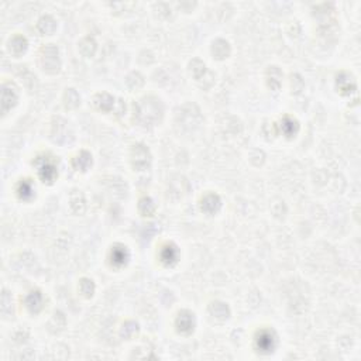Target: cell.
Masks as SVG:
<instances>
[{"mask_svg": "<svg viewBox=\"0 0 361 361\" xmlns=\"http://www.w3.org/2000/svg\"><path fill=\"white\" fill-rule=\"evenodd\" d=\"M163 102L154 96H147L134 103V117L144 126L157 124L163 119Z\"/></svg>", "mask_w": 361, "mask_h": 361, "instance_id": "6da1fadb", "label": "cell"}, {"mask_svg": "<svg viewBox=\"0 0 361 361\" xmlns=\"http://www.w3.org/2000/svg\"><path fill=\"white\" fill-rule=\"evenodd\" d=\"M40 61L41 65H42V69L54 75L57 72H60V68H61V60H60V51L58 48L55 47L54 44H47L44 47L41 48L40 51Z\"/></svg>", "mask_w": 361, "mask_h": 361, "instance_id": "7a4b0ae2", "label": "cell"}, {"mask_svg": "<svg viewBox=\"0 0 361 361\" xmlns=\"http://www.w3.org/2000/svg\"><path fill=\"white\" fill-rule=\"evenodd\" d=\"M195 108H196V105L188 103V105H184L178 110L177 122L179 124H182V127H185V129H195V127H198L199 123L202 120L199 108L195 112H192Z\"/></svg>", "mask_w": 361, "mask_h": 361, "instance_id": "3957f363", "label": "cell"}, {"mask_svg": "<svg viewBox=\"0 0 361 361\" xmlns=\"http://www.w3.org/2000/svg\"><path fill=\"white\" fill-rule=\"evenodd\" d=\"M34 165L38 168V175L44 184H53L58 177V168L51 158L38 157L34 161Z\"/></svg>", "mask_w": 361, "mask_h": 361, "instance_id": "277c9868", "label": "cell"}, {"mask_svg": "<svg viewBox=\"0 0 361 361\" xmlns=\"http://www.w3.org/2000/svg\"><path fill=\"white\" fill-rule=\"evenodd\" d=\"M131 164L134 167V170L144 171L150 167L151 164V154L150 150L144 145V144H136L131 148Z\"/></svg>", "mask_w": 361, "mask_h": 361, "instance_id": "5b68a950", "label": "cell"}, {"mask_svg": "<svg viewBox=\"0 0 361 361\" xmlns=\"http://www.w3.org/2000/svg\"><path fill=\"white\" fill-rule=\"evenodd\" d=\"M19 100V89L12 82H6L2 88V113L6 115Z\"/></svg>", "mask_w": 361, "mask_h": 361, "instance_id": "8992f818", "label": "cell"}, {"mask_svg": "<svg viewBox=\"0 0 361 361\" xmlns=\"http://www.w3.org/2000/svg\"><path fill=\"white\" fill-rule=\"evenodd\" d=\"M255 346L261 353H271L277 347V336L273 330L263 329L255 336Z\"/></svg>", "mask_w": 361, "mask_h": 361, "instance_id": "52a82bcc", "label": "cell"}, {"mask_svg": "<svg viewBox=\"0 0 361 361\" xmlns=\"http://www.w3.org/2000/svg\"><path fill=\"white\" fill-rule=\"evenodd\" d=\"M175 325H177L178 332H181V333H191L192 330H193V327H195V316L189 311H182L181 314L178 315Z\"/></svg>", "mask_w": 361, "mask_h": 361, "instance_id": "ba28073f", "label": "cell"}, {"mask_svg": "<svg viewBox=\"0 0 361 361\" xmlns=\"http://www.w3.org/2000/svg\"><path fill=\"white\" fill-rule=\"evenodd\" d=\"M129 259H130V252L126 245L116 244L113 248H112V251H110V261H112V264H113L115 267L126 266L127 261H129Z\"/></svg>", "mask_w": 361, "mask_h": 361, "instance_id": "9c48e42d", "label": "cell"}, {"mask_svg": "<svg viewBox=\"0 0 361 361\" xmlns=\"http://www.w3.org/2000/svg\"><path fill=\"white\" fill-rule=\"evenodd\" d=\"M336 85H337V88H339V90H340L343 95H351L353 92H355V89H357L354 78L350 75V74H347V72H341V74L337 75Z\"/></svg>", "mask_w": 361, "mask_h": 361, "instance_id": "30bf717a", "label": "cell"}, {"mask_svg": "<svg viewBox=\"0 0 361 361\" xmlns=\"http://www.w3.org/2000/svg\"><path fill=\"white\" fill-rule=\"evenodd\" d=\"M160 260L165 266H174L179 260V250L175 244H165L160 251Z\"/></svg>", "mask_w": 361, "mask_h": 361, "instance_id": "8fae6325", "label": "cell"}, {"mask_svg": "<svg viewBox=\"0 0 361 361\" xmlns=\"http://www.w3.org/2000/svg\"><path fill=\"white\" fill-rule=\"evenodd\" d=\"M200 208L204 213L213 215L222 208V199L219 198L216 193H208L202 200H200Z\"/></svg>", "mask_w": 361, "mask_h": 361, "instance_id": "7c38bea8", "label": "cell"}, {"mask_svg": "<svg viewBox=\"0 0 361 361\" xmlns=\"http://www.w3.org/2000/svg\"><path fill=\"white\" fill-rule=\"evenodd\" d=\"M278 129H280L281 133H282L286 138H292V137L298 133V130H299V123H298V120L292 119V117L285 116L281 120L280 124H278Z\"/></svg>", "mask_w": 361, "mask_h": 361, "instance_id": "4fadbf2b", "label": "cell"}, {"mask_svg": "<svg viewBox=\"0 0 361 361\" xmlns=\"http://www.w3.org/2000/svg\"><path fill=\"white\" fill-rule=\"evenodd\" d=\"M93 105H95L96 109L102 110V112H110V110L115 108V97L106 92L103 93H97V95L93 97Z\"/></svg>", "mask_w": 361, "mask_h": 361, "instance_id": "5bb4252c", "label": "cell"}, {"mask_svg": "<svg viewBox=\"0 0 361 361\" xmlns=\"http://www.w3.org/2000/svg\"><path fill=\"white\" fill-rule=\"evenodd\" d=\"M68 138V123L62 119H57L53 126V140L55 143H65Z\"/></svg>", "mask_w": 361, "mask_h": 361, "instance_id": "9a60e30c", "label": "cell"}, {"mask_svg": "<svg viewBox=\"0 0 361 361\" xmlns=\"http://www.w3.org/2000/svg\"><path fill=\"white\" fill-rule=\"evenodd\" d=\"M27 48L28 41L24 35H14L13 38L10 40V42H9V49H10V53L16 55V57L24 54V53L27 51Z\"/></svg>", "mask_w": 361, "mask_h": 361, "instance_id": "2e32d148", "label": "cell"}, {"mask_svg": "<svg viewBox=\"0 0 361 361\" xmlns=\"http://www.w3.org/2000/svg\"><path fill=\"white\" fill-rule=\"evenodd\" d=\"M42 303H44V298L40 291H33L28 293L26 298V306L31 314H38L42 309Z\"/></svg>", "mask_w": 361, "mask_h": 361, "instance_id": "e0dca14e", "label": "cell"}, {"mask_svg": "<svg viewBox=\"0 0 361 361\" xmlns=\"http://www.w3.org/2000/svg\"><path fill=\"white\" fill-rule=\"evenodd\" d=\"M212 54L216 60H225L230 55V44L223 38H218L212 45Z\"/></svg>", "mask_w": 361, "mask_h": 361, "instance_id": "ac0fdd59", "label": "cell"}, {"mask_svg": "<svg viewBox=\"0 0 361 361\" xmlns=\"http://www.w3.org/2000/svg\"><path fill=\"white\" fill-rule=\"evenodd\" d=\"M267 83L273 90H278L282 85V72L278 67H270L267 71Z\"/></svg>", "mask_w": 361, "mask_h": 361, "instance_id": "d6986e66", "label": "cell"}, {"mask_svg": "<svg viewBox=\"0 0 361 361\" xmlns=\"http://www.w3.org/2000/svg\"><path fill=\"white\" fill-rule=\"evenodd\" d=\"M37 28H38V31H40L41 34H53L55 31V28H57V21L51 16L45 14V16H42L38 20Z\"/></svg>", "mask_w": 361, "mask_h": 361, "instance_id": "ffe728a7", "label": "cell"}, {"mask_svg": "<svg viewBox=\"0 0 361 361\" xmlns=\"http://www.w3.org/2000/svg\"><path fill=\"white\" fill-rule=\"evenodd\" d=\"M74 168L78 171H86L92 165V156L88 151H81L72 161Z\"/></svg>", "mask_w": 361, "mask_h": 361, "instance_id": "44dd1931", "label": "cell"}, {"mask_svg": "<svg viewBox=\"0 0 361 361\" xmlns=\"http://www.w3.org/2000/svg\"><path fill=\"white\" fill-rule=\"evenodd\" d=\"M209 311L219 321H225V319H227L230 316V309L223 302H213L211 307H209Z\"/></svg>", "mask_w": 361, "mask_h": 361, "instance_id": "7402d4cb", "label": "cell"}, {"mask_svg": "<svg viewBox=\"0 0 361 361\" xmlns=\"http://www.w3.org/2000/svg\"><path fill=\"white\" fill-rule=\"evenodd\" d=\"M17 195L20 199L28 200L34 196V185L30 179H23L20 184L17 185Z\"/></svg>", "mask_w": 361, "mask_h": 361, "instance_id": "603a6c76", "label": "cell"}, {"mask_svg": "<svg viewBox=\"0 0 361 361\" xmlns=\"http://www.w3.org/2000/svg\"><path fill=\"white\" fill-rule=\"evenodd\" d=\"M71 209L75 212L76 215H82L86 209V200L81 192L74 191V193L71 195Z\"/></svg>", "mask_w": 361, "mask_h": 361, "instance_id": "cb8c5ba5", "label": "cell"}, {"mask_svg": "<svg viewBox=\"0 0 361 361\" xmlns=\"http://www.w3.org/2000/svg\"><path fill=\"white\" fill-rule=\"evenodd\" d=\"M81 103V96L78 95L75 89H67L64 93V105L67 109H76Z\"/></svg>", "mask_w": 361, "mask_h": 361, "instance_id": "d4e9b609", "label": "cell"}, {"mask_svg": "<svg viewBox=\"0 0 361 361\" xmlns=\"http://www.w3.org/2000/svg\"><path fill=\"white\" fill-rule=\"evenodd\" d=\"M96 41L92 37H85L79 42V51L83 57H92L96 53Z\"/></svg>", "mask_w": 361, "mask_h": 361, "instance_id": "484cf974", "label": "cell"}, {"mask_svg": "<svg viewBox=\"0 0 361 361\" xmlns=\"http://www.w3.org/2000/svg\"><path fill=\"white\" fill-rule=\"evenodd\" d=\"M138 211L143 216H152L154 212H156V203L154 200L148 196H144V198L140 199L138 202Z\"/></svg>", "mask_w": 361, "mask_h": 361, "instance_id": "4316f807", "label": "cell"}, {"mask_svg": "<svg viewBox=\"0 0 361 361\" xmlns=\"http://www.w3.org/2000/svg\"><path fill=\"white\" fill-rule=\"evenodd\" d=\"M189 69H191V74L193 75L195 79H203L204 74H208V69H206V65L200 60H192L191 64H189Z\"/></svg>", "mask_w": 361, "mask_h": 361, "instance_id": "83f0119b", "label": "cell"}, {"mask_svg": "<svg viewBox=\"0 0 361 361\" xmlns=\"http://www.w3.org/2000/svg\"><path fill=\"white\" fill-rule=\"evenodd\" d=\"M137 333H138V325L136 322H126L120 329V336L123 339H127V340L133 339Z\"/></svg>", "mask_w": 361, "mask_h": 361, "instance_id": "f1b7e54d", "label": "cell"}, {"mask_svg": "<svg viewBox=\"0 0 361 361\" xmlns=\"http://www.w3.org/2000/svg\"><path fill=\"white\" fill-rule=\"evenodd\" d=\"M126 85H127L130 89H133V90H137V89L143 88L144 85L143 75L138 74V72H131V74H129L127 78H126Z\"/></svg>", "mask_w": 361, "mask_h": 361, "instance_id": "f546056e", "label": "cell"}, {"mask_svg": "<svg viewBox=\"0 0 361 361\" xmlns=\"http://www.w3.org/2000/svg\"><path fill=\"white\" fill-rule=\"evenodd\" d=\"M79 291L85 296V298H90L93 293H95V284L93 281L89 280V278H82L79 282Z\"/></svg>", "mask_w": 361, "mask_h": 361, "instance_id": "4dcf8cb0", "label": "cell"}, {"mask_svg": "<svg viewBox=\"0 0 361 361\" xmlns=\"http://www.w3.org/2000/svg\"><path fill=\"white\" fill-rule=\"evenodd\" d=\"M303 86H305V82L302 81L300 75H298V74L292 75V78H291V88H292L293 93H300Z\"/></svg>", "mask_w": 361, "mask_h": 361, "instance_id": "1f68e13d", "label": "cell"}, {"mask_svg": "<svg viewBox=\"0 0 361 361\" xmlns=\"http://www.w3.org/2000/svg\"><path fill=\"white\" fill-rule=\"evenodd\" d=\"M2 311L3 314H9L12 311V296L7 291H3V295H2Z\"/></svg>", "mask_w": 361, "mask_h": 361, "instance_id": "d6a6232c", "label": "cell"}]
</instances>
